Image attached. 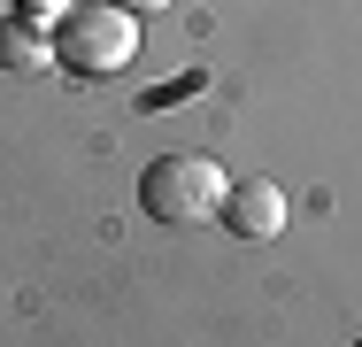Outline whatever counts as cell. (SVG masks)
Returning <instances> with one entry per match:
<instances>
[{"mask_svg": "<svg viewBox=\"0 0 362 347\" xmlns=\"http://www.w3.org/2000/svg\"><path fill=\"white\" fill-rule=\"evenodd\" d=\"M54 62L70 77H124L139 62V16L116 0H77L54 23Z\"/></svg>", "mask_w": 362, "mask_h": 347, "instance_id": "1", "label": "cell"}, {"mask_svg": "<svg viewBox=\"0 0 362 347\" xmlns=\"http://www.w3.org/2000/svg\"><path fill=\"white\" fill-rule=\"evenodd\" d=\"M231 193V178H223V162L209 154H162V162H146L139 178V201L154 224H170V232H185V224H209Z\"/></svg>", "mask_w": 362, "mask_h": 347, "instance_id": "2", "label": "cell"}, {"mask_svg": "<svg viewBox=\"0 0 362 347\" xmlns=\"http://www.w3.org/2000/svg\"><path fill=\"white\" fill-rule=\"evenodd\" d=\"M223 224H231V232H239V239H247V247H262V239H278V232H286V186H270V178H247V186H231V193H223V208H216Z\"/></svg>", "mask_w": 362, "mask_h": 347, "instance_id": "3", "label": "cell"}, {"mask_svg": "<svg viewBox=\"0 0 362 347\" xmlns=\"http://www.w3.org/2000/svg\"><path fill=\"white\" fill-rule=\"evenodd\" d=\"M0 69H16V77L54 69V31L31 23V16H8V23H0Z\"/></svg>", "mask_w": 362, "mask_h": 347, "instance_id": "4", "label": "cell"}, {"mask_svg": "<svg viewBox=\"0 0 362 347\" xmlns=\"http://www.w3.org/2000/svg\"><path fill=\"white\" fill-rule=\"evenodd\" d=\"M70 8H77V0H16V16H31V23H47V31H54Z\"/></svg>", "mask_w": 362, "mask_h": 347, "instance_id": "5", "label": "cell"}, {"mask_svg": "<svg viewBox=\"0 0 362 347\" xmlns=\"http://www.w3.org/2000/svg\"><path fill=\"white\" fill-rule=\"evenodd\" d=\"M116 8H132V16H154V8H177V0H116Z\"/></svg>", "mask_w": 362, "mask_h": 347, "instance_id": "6", "label": "cell"}, {"mask_svg": "<svg viewBox=\"0 0 362 347\" xmlns=\"http://www.w3.org/2000/svg\"><path fill=\"white\" fill-rule=\"evenodd\" d=\"M355 347H362V340H355Z\"/></svg>", "mask_w": 362, "mask_h": 347, "instance_id": "7", "label": "cell"}]
</instances>
